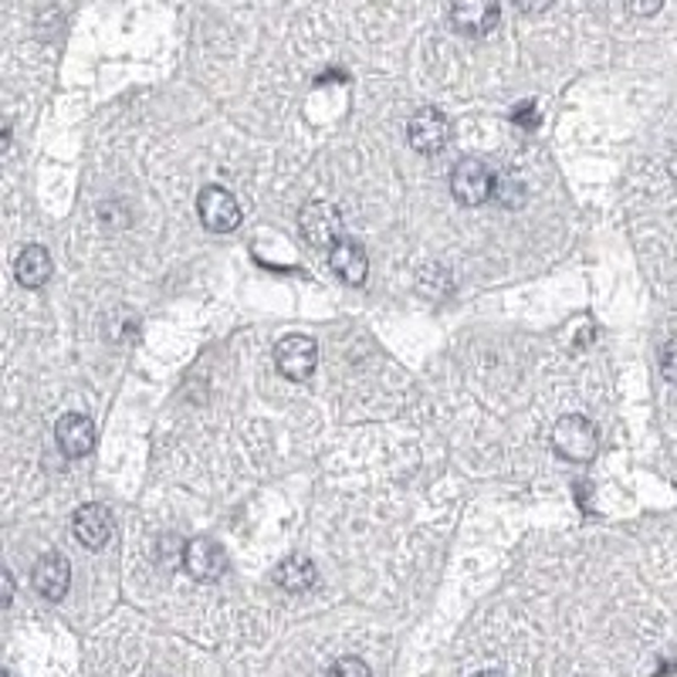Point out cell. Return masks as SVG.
Returning <instances> with one entry per match:
<instances>
[{
	"instance_id": "obj_7",
	"label": "cell",
	"mask_w": 677,
	"mask_h": 677,
	"mask_svg": "<svg viewBox=\"0 0 677 677\" xmlns=\"http://www.w3.org/2000/svg\"><path fill=\"white\" fill-rule=\"evenodd\" d=\"M407 139L417 153L424 156H433V153H441L451 139V123H448V115L441 109H420L414 119H410V126H407Z\"/></svg>"
},
{
	"instance_id": "obj_17",
	"label": "cell",
	"mask_w": 677,
	"mask_h": 677,
	"mask_svg": "<svg viewBox=\"0 0 677 677\" xmlns=\"http://www.w3.org/2000/svg\"><path fill=\"white\" fill-rule=\"evenodd\" d=\"M511 123L515 126H526V129H535L539 123H542V115H539V105L529 99V102H522L519 109L511 112Z\"/></svg>"
},
{
	"instance_id": "obj_13",
	"label": "cell",
	"mask_w": 677,
	"mask_h": 677,
	"mask_svg": "<svg viewBox=\"0 0 677 677\" xmlns=\"http://www.w3.org/2000/svg\"><path fill=\"white\" fill-rule=\"evenodd\" d=\"M14 274H18V285L21 289H45L55 274V264H52V255L48 248L42 245H27L18 261H14Z\"/></svg>"
},
{
	"instance_id": "obj_8",
	"label": "cell",
	"mask_w": 677,
	"mask_h": 677,
	"mask_svg": "<svg viewBox=\"0 0 677 677\" xmlns=\"http://www.w3.org/2000/svg\"><path fill=\"white\" fill-rule=\"evenodd\" d=\"M501 21V8L498 0H454L451 4V24L454 31L467 34V37H482L492 34Z\"/></svg>"
},
{
	"instance_id": "obj_22",
	"label": "cell",
	"mask_w": 677,
	"mask_h": 677,
	"mask_svg": "<svg viewBox=\"0 0 677 677\" xmlns=\"http://www.w3.org/2000/svg\"><path fill=\"white\" fill-rule=\"evenodd\" d=\"M8 146H11V126H8V119H0V153Z\"/></svg>"
},
{
	"instance_id": "obj_5",
	"label": "cell",
	"mask_w": 677,
	"mask_h": 677,
	"mask_svg": "<svg viewBox=\"0 0 677 677\" xmlns=\"http://www.w3.org/2000/svg\"><path fill=\"white\" fill-rule=\"evenodd\" d=\"M196 214H201L204 227L214 234H230L241 224V204H237V196L224 187H207L196 196Z\"/></svg>"
},
{
	"instance_id": "obj_10",
	"label": "cell",
	"mask_w": 677,
	"mask_h": 677,
	"mask_svg": "<svg viewBox=\"0 0 677 677\" xmlns=\"http://www.w3.org/2000/svg\"><path fill=\"white\" fill-rule=\"evenodd\" d=\"M55 441L65 458H86L95 448V424L86 414H65L55 424Z\"/></svg>"
},
{
	"instance_id": "obj_6",
	"label": "cell",
	"mask_w": 677,
	"mask_h": 677,
	"mask_svg": "<svg viewBox=\"0 0 677 677\" xmlns=\"http://www.w3.org/2000/svg\"><path fill=\"white\" fill-rule=\"evenodd\" d=\"M318 363V346L308 336H285L274 349V366L285 380H308Z\"/></svg>"
},
{
	"instance_id": "obj_16",
	"label": "cell",
	"mask_w": 677,
	"mask_h": 677,
	"mask_svg": "<svg viewBox=\"0 0 677 677\" xmlns=\"http://www.w3.org/2000/svg\"><path fill=\"white\" fill-rule=\"evenodd\" d=\"M326 677H373V670L363 657H339Z\"/></svg>"
},
{
	"instance_id": "obj_18",
	"label": "cell",
	"mask_w": 677,
	"mask_h": 677,
	"mask_svg": "<svg viewBox=\"0 0 677 677\" xmlns=\"http://www.w3.org/2000/svg\"><path fill=\"white\" fill-rule=\"evenodd\" d=\"M627 8H630V14H636V18H654V14L664 8V0H627Z\"/></svg>"
},
{
	"instance_id": "obj_1",
	"label": "cell",
	"mask_w": 677,
	"mask_h": 677,
	"mask_svg": "<svg viewBox=\"0 0 677 677\" xmlns=\"http://www.w3.org/2000/svg\"><path fill=\"white\" fill-rule=\"evenodd\" d=\"M552 448L566 461L586 464L596 458V451H600V430H596V424L583 414H566L552 427Z\"/></svg>"
},
{
	"instance_id": "obj_24",
	"label": "cell",
	"mask_w": 677,
	"mask_h": 677,
	"mask_svg": "<svg viewBox=\"0 0 677 677\" xmlns=\"http://www.w3.org/2000/svg\"><path fill=\"white\" fill-rule=\"evenodd\" d=\"M0 677H8V674H4V670H0Z\"/></svg>"
},
{
	"instance_id": "obj_20",
	"label": "cell",
	"mask_w": 677,
	"mask_h": 677,
	"mask_svg": "<svg viewBox=\"0 0 677 677\" xmlns=\"http://www.w3.org/2000/svg\"><path fill=\"white\" fill-rule=\"evenodd\" d=\"M555 4V0H515V8L526 11V14H542Z\"/></svg>"
},
{
	"instance_id": "obj_23",
	"label": "cell",
	"mask_w": 677,
	"mask_h": 677,
	"mask_svg": "<svg viewBox=\"0 0 677 677\" xmlns=\"http://www.w3.org/2000/svg\"><path fill=\"white\" fill-rule=\"evenodd\" d=\"M474 677H501V674H495V670H482V674H474Z\"/></svg>"
},
{
	"instance_id": "obj_21",
	"label": "cell",
	"mask_w": 677,
	"mask_h": 677,
	"mask_svg": "<svg viewBox=\"0 0 677 677\" xmlns=\"http://www.w3.org/2000/svg\"><path fill=\"white\" fill-rule=\"evenodd\" d=\"M664 376L674 380V342L664 346Z\"/></svg>"
},
{
	"instance_id": "obj_19",
	"label": "cell",
	"mask_w": 677,
	"mask_h": 677,
	"mask_svg": "<svg viewBox=\"0 0 677 677\" xmlns=\"http://www.w3.org/2000/svg\"><path fill=\"white\" fill-rule=\"evenodd\" d=\"M14 603V579L8 569H0V610H8Z\"/></svg>"
},
{
	"instance_id": "obj_9",
	"label": "cell",
	"mask_w": 677,
	"mask_h": 677,
	"mask_svg": "<svg viewBox=\"0 0 677 677\" xmlns=\"http://www.w3.org/2000/svg\"><path fill=\"white\" fill-rule=\"evenodd\" d=\"M31 583L37 589V596H45L48 603H58L65 600V593L71 586V566L61 552H48L42 560L34 563V573H31Z\"/></svg>"
},
{
	"instance_id": "obj_2",
	"label": "cell",
	"mask_w": 677,
	"mask_h": 677,
	"mask_svg": "<svg viewBox=\"0 0 677 677\" xmlns=\"http://www.w3.org/2000/svg\"><path fill=\"white\" fill-rule=\"evenodd\" d=\"M451 193L461 207H482L488 204V196L495 193V177L492 170L482 163V159L464 156L451 170Z\"/></svg>"
},
{
	"instance_id": "obj_3",
	"label": "cell",
	"mask_w": 677,
	"mask_h": 677,
	"mask_svg": "<svg viewBox=\"0 0 677 677\" xmlns=\"http://www.w3.org/2000/svg\"><path fill=\"white\" fill-rule=\"evenodd\" d=\"M183 569L196 579V583H217L227 573V552L217 539L211 535H196L190 542H183Z\"/></svg>"
},
{
	"instance_id": "obj_4",
	"label": "cell",
	"mask_w": 677,
	"mask_h": 677,
	"mask_svg": "<svg viewBox=\"0 0 677 677\" xmlns=\"http://www.w3.org/2000/svg\"><path fill=\"white\" fill-rule=\"evenodd\" d=\"M298 230L312 248H332L342 237V214L332 204L312 201L298 214Z\"/></svg>"
},
{
	"instance_id": "obj_12",
	"label": "cell",
	"mask_w": 677,
	"mask_h": 677,
	"mask_svg": "<svg viewBox=\"0 0 677 677\" xmlns=\"http://www.w3.org/2000/svg\"><path fill=\"white\" fill-rule=\"evenodd\" d=\"M329 268L342 278L346 285H363L366 274H370V258L356 241L339 237V241L329 248Z\"/></svg>"
},
{
	"instance_id": "obj_11",
	"label": "cell",
	"mask_w": 677,
	"mask_h": 677,
	"mask_svg": "<svg viewBox=\"0 0 677 677\" xmlns=\"http://www.w3.org/2000/svg\"><path fill=\"white\" fill-rule=\"evenodd\" d=\"M71 535L86 549H102L112 535V515L105 505H82L71 515Z\"/></svg>"
},
{
	"instance_id": "obj_15",
	"label": "cell",
	"mask_w": 677,
	"mask_h": 677,
	"mask_svg": "<svg viewBox=\"0 0 677 677\" xmlns=\"http://www.w3.org/2000/svg\"><path fill=\"white\" fill-rule=\"evenodd\" d=\"M105 336L112 342H133L139 336V315L133 308H119L105 318Z\"/></svg>"
},
{
	"instance_id": "obj_14",
	"label": "cell",
	"mask_w": 677,
	"mask_h": 677,
	"mask_svg": "<svg viewBox=\"0 0 677 677\" xmlns=\"http://www.w3.org/2000/svg\"><path fill=\"white\" fill-rule=\"evenodd\" d=\"M274 583L282 586L285 593H308L318 583V569H315L312 560H305V555H292V560L278 563Z\"/></svg>"
}]
</instances>
